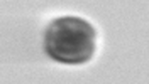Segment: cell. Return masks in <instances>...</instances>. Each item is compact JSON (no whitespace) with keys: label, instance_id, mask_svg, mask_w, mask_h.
Listing matches in <instances>:
<instances>
[{"label":"cell","instance_id":"6da1fadb","mask_svg":"<svg viewBox=\"0 0 149 84\" xmlns=\"http://www.w3.org/2000/svg\"><path fill=\"white\" fill-rule=\"evenodd\" d=\"M95 29L83 19L63 17L49 24L44 37V49L51 59L63 64L88 62L95 52Z\"/></svg>","mask_w":149,"mask_h":84}]
</instances>
